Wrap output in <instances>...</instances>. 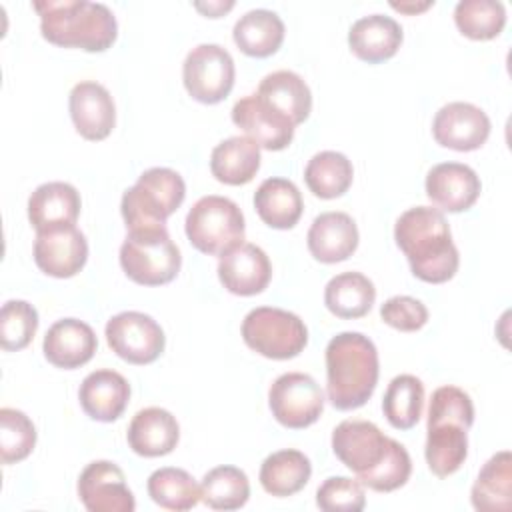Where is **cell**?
Masks as SVG:
<instances>
[{
	"label": "cell",
	"instance_id": "44dd1931",
	"mask_svg": "<svg viewBox=\"0 0 512 512\" xmlns=\"http://www.w3.org/2000/svg\"><path fill=\"white\" fill-rule=\"evenodd\" d=\"M82 410L98 422L118 420L130 400V384L116 370H94L90 372L78 390Z\"/></svg>",
	"mask_w": 512,
	"mask_h": 512
},
{
	"label": "cell",
	"instance_id": "9c48e42d",
	"mask_svg": "<svg viewBox=\"0 0 512 512\" xmlns=\"http://www.w3.org/2000/svg\"><path fill=\"white\" fill-rule=\"evenodd\" d=\"M234 76V60L220 44L194 46L182 64L184 88L202 104L222 102L232 92Z\"/></svg>",
	"mask_w": 512,
	"mask_h": 512
},
{
	"label": "cell",
	"instance_id": "9a60e30c",
	"mask_svg": "<svg viewBox=\"0 0 512 512\" xmlns=\"http://www.w3.org/2000/svg\"><path fill=\"white\" fill-rule=\"evenodd\" d=\"M70 118L76 132L86 140H104L116 124V106L110 92L94 82H78L70 90Z\"/></svg>",
	"mask_w": 512,
	"mask_h": 512
},
{
	"label": "cell",
	"instance_id": "5bb4252c",
	"mask_svg": "<svg viewBox=\"0 0 512 512\" xmlns=\"http://www.w3.org/2000/svg\"><path fill=\"white\" fill-rule=\"evenodd\" d=\"M88 260L86 236L76 226H62L36 232L34 262L54 278L76 276Z\"/></svg>",
	"mask_w": 512,
	"mask_h": 512
},
{
	"label": "cell",
	"instance_id": "ab89813d",
	"mask_svg": "<svg viewBox=\"0 0 512 512\" xmlns=\"http://www.w3.org/2000/svg\"><path fill=\"white\" fill-rule=\"evenodd\" d=\"M316 504L326 512H360L366 506V494L358 480L330 476L318 486Z\"/></svg>",
	"mask_w": 512,
	"mask_h": 512
},
{
	"label": "cell",
	"instance_id": "277c9868",
	"mask_svg": "<svg viewBox=\"0 0 512 512\" xmlns=\"http://www.w3.org/2000/svg\"><path fill=\"white\" fill-rule=\"evenodd\" d=\"M378 350L360 332H340L326 346V392L338 410H356L378 384Z\"/></svg>",
	"mask_w": 512,
	"mask_h": 512
},
{
	"label": "cell",
	"instance_id": "f1b7e54d",
	"mask_svg": "<svg viewBox=\"0 0 512 512\" xmlns=\"http://www.w3.org/2000/svg\"><path fill=\"white\" fill-rule=\"evenodd\" d=\"M236 46L254 58L272 56L284 40V22L282 18L266 8L248 10L240 16L232 30Z\"/></svg>",
	"mask_w": 512,
	"mask_h": 512
},
{
	"label": "cell",
	"instance_id": "d6a6232c",
	"mask_svg": "<svg viewBox=\"0 0 512 512\" xmlns=\"http://www.w3.org/2000/svg\"><path fill=\"white\" fill-rule=\"evenodd\" d=\"M354 178V168L348 156L336 150H322L314 154L306 168L304 180L308 190L324 200H332L342 196Z\"/></svg>",
	"mask_w": 512,
	"mask_h": 512
},
{
	"label": "cell",
	"instance_id": "30bf717a",
	"mask_svg": "<svg viewBox=\"0 0 512 512\" xmlns=\"http://www.w3.org/2000/svg\"><path fill=\"white\" fill-rule=\"evenodd\" d=\"M268 406L282 426L300 430L320 418L324 410V392L310 374L286 372L272 382L268 390Z\"/></svg>",
	"mask_w": 512,
	"mask_h": 512
},
{
	"label": "cell",
	"instance_id": "d590c367",
	"mask_svg": "<svg viewBox=\"0 0 512 512\" xmlns=\"http://www.w3.org/2000/svg\"><path fill=\"white\" fill-rule=\"evenodd\" d=\"M250 498V482L236 466H216L208 470L200 484V500L212 510H238Z\"/></svg>",
	"mask_w": 512,
	"mask_h": 512
},
{
	"label": "cell",
	"instance_id": "d6986e66",
	"mask_svg": "<svg viewBox=\"0 0 512 512\" xmlns=\"http://www.w3.org/2000/svg\"><path fill=\"white\" fill-rule=\"evenodd\" d=\"M254 94L264 106H268L272 112L286 118L294 126L302 124L310 116V88L304 78L292 70H276L266 74Z\"/></svg>",
	"mask_w": 512,
	"mask_h": 512
},
{
	"label": "cell",
	"instance_id": "7c38bea8",
	"mask_svg": "<svg viewBox=\"0 0 512 512\" xmlns=\"http://www.w3.org/2000/svg\"><path fill=\"white\" fill-rule=\"evenodd\" d=\"M78 496L88 512H132L136 508L124 472L110 460H94L80 472Z\"/></svg>",
	"mask_w": 512,
	"mask_h": 512
},
{
	"label": "cell",
	"instance_id": "4316f807",
	"mask_svg": "<svg viewBox=\"0 0 512 512\" xmlns=\"http://www.w3.org/2000/svg\"><path fill=\"white\" fill-rule=\"evenodd\" d=\"M254 208L264 224L276 230L294 228L302 216L304 202L298 186L286 178H266L254 192Z\"/></svg>",
	"mask_w": 512,
	"mask_h": 512
},
{
	"label": "cell",
	"instance_id": "ffe728a7",
	"mask_svg": "<svg viewBox=\"0 0 512 512\" xmlns=\"http://www.w3.org/2000/svg\"><path fill=\"white\" fill-rule=\"evenodd\" d=\"M232 122L260 148L284 150L294 138V124L264 106L256 94L240 98L232 108Z\"/></svg>",
	"mask_w": 512,
	"mask_h": 512
},
{
	"label": "cell",
	"instance_id": "b9f144b4",
	"mask_svg": "<svg viewBox=\"0 0 512 512\" xmlns=\"http://www.w3.org/2000/svg\"><path fill=\"white\" fill-rule=\"evenodd\" d=\"M198 10H202L206 16H210V18H218L222 12H226V10H230L232 6H234V2H208V4H200V2H196L194 4Z\"/></svg>",
	"mask_w": 512,
	"mask_h": 512
},
{
	"label": "cell",
	"instance_id": "60d3db41",
	"mask_svg": "<svg viewBox=\"0 0 512 512\" xmlns=\"http://www.w3.org/2000/svg\"><path fill=\"white\" fill-rule=\"evenodd\" d=\"M380 318L400 332H416L428 322V308L412 296H392L380 306Z\"/></svg>",
	"mask_w": 512,
	"mask_h": 512
},
{
	"label": "cell",
	"instance_id": "7402d4cb",
	"mask_svg": "<svg viewBox=\"0 0 512 512\" xmlns=\"http://www.w3.org/2000/svg\"><path fill=\"white\" fill-rule=\"evenodd\" d=\"M306 240L318 262L336 264L358 248V226L346 212H322L312 220Z\"/></svg>",
	"mask_w": 512,
	"mask_h": 512
},
{
	"label": "cell",
	"instance_id": "1f68e13d",
	"mask_svg": "<svg viewBox=\"0 0 512 512\" xmlns=\"http://www.w3.org/2000/svg\"><path fill=\"white\" fill-rule=\"evenodd\" d=\"M376 300L372 280L360 272H342L328 280L324 288L326 308L344 320L362 318L370 312Z\"/></svg>",
	"mask_w": 512,
	"mask_h": 512
},
{
	"label": "cell",
	"instance_id": "4dcf8cb0",
	"mask_svg": "<svg viewBox=\"0 0 512 512\" xmlns=\"http://www.w3.org/2000/svg\"><path fill=\"white\" fill-rule=\"evenodd\" d=\"M310 476L312 464L308 456L292 448L266 456L260 466V484L276 498H286L300 492L308 484Z\"/></svg>",
	"mask_w": 512,
	"mask_h": 512
},
{
	"label": "cell",
	"instance_id": "2e32d148",
	"mask_svg": "<svg viewBox=\"0 0 512 512\" xmlns=\"http://www.w3.org/2000/svg\"><path fill=\"white\" fill-rule=\"evenodd\" d=\"M482 190L478 174L460 162H442L426 176V196L444 212H464L472 208Z\"/></svg>",
	"mask_w": 512,
	"mask_h": 512
},
{
	"label": "cell",
	"instance_id": "3957f363",
	"mask_svg": "<svg viewBox=\"0 0 512 512\" xmlns=\"http://www.w3.org/2000/svg\"><path fill=\"white\" fill-rule=\"evenodd\" d=\"M32 8L40 16L42 36L56 46L104 52L118 36L116 16L100 2L36 0Z\"/></svg>",
	"mask_w": 512,
	"mask_h": 512
},
{
	"label": "cell",
	"instance_id": "cb8c5ba5",
	"mask_svg": "<svg viewBox=\"0 0 512 512\" xmlns=\"http://www.w3.org/2000/svg\"><path fill=\"white\" fill-rule=\"evenodd\" d=\"M128 446L146 458H158L170 454L180 438V426L176 418L158 406L138 410L128 426Z\"/></svg>",
	"mask_w": 512,
	"mask_h": 512
},
{
	"label": "cell",
	"instance_id": "74e56055",
	"mask_svg": "<svg viewBox=\"0 0 512 512\" xmlns=\"http://www.w3.org/2000/svg\"><path fill=\"white\" fill-rule=\"evenodd\" d=\"M36 446V428L32 420L16 408L0 410V452L2 464H14L30 456Z\"/></svg>",
	"mask_w": 512,
	"mask_h": 512
},
{
	"label": "cell",
	"instance_id": "6da1fadb",
	"mask_svg": "<svg viewBox=\"0 0 512 512\" xmlns=\"http://www.w3.org/2000/svg\"><path fill=\"white\" fill-rule=\"evenodd\" d=\"M332 450L374 492L398 490L412 474L408 450L368 420H342L332 430Z\"/></svg>",
	"mask_w": 512,
	"mask_h": 512
},
{
	"label": "cell",
	"instance_id": "8d00e7d4",
	"mask_svg": "<svg viewBox=\"0 0 512 512\" xmlns=\"http://www.w3.org/2000/svg\"><path fill=\"white\" fill-rule=\"evenodd\" d=\"M454 22L472 40H492L506 24V8L498 0H460L454 8Z\"/></svg>",
	"mask_w": 512,
	"mask_h": 512
},
{
	"label": "cell",
	"instance_id": "836d02e7",
	"mask_svg": "<svg viewBox=\"0 0 512 512\" xmlns=\"http://www.w3.org/2000/svg\"><path fill=\"white\" fill-rule=\"evenodd\" d=\"M424 408V384L412 374H400L390 380L384 398L382 410L390 426L398 430H410L418 424Z\"/></svg>",
	"mask_w": 512,
	"mask_h": 512
},
{
	"label": "cell",
	"instance_id": "7a4b0ae2",
	"mask_svg": "<svg viewBox=\"0 0 512 512\" xmlns=\"http://www.w3.org/2000/svg\"><path fill=\"white\" fill-rule=\"evenodd\" d=\"M394 240L416 278L442 284L456 274L458 248L452 242L448 220L438 208L414 206L402 212L394 226Z\"/></svg>",
	"mask_w": 512,
	"mask_h": 512
},
{
	"label": "cell",
	"instance_id": "4fadbf2b",
	"mask_svg": "<svg viewBox=\"0 0 512 512\" xmlns=\"http://www.w3.org/2000/svg\"><path fill=\"white\" fill-rule=\"evenodd\" d=\"M434 140L450 150H478L490 136L488 114L470 102H448L432 120Z\"/></svg>",
	"mask_w": 512,
	"mask_h": 512
},
{
	"label": "cell",
	"instance_id": "f35d334b",
	"mask_svg": "<svg viewBox=\"0 0 512 512\" xmlns=\"http://www.w3.org/2000/svg\"><path fill=\"white\" fill-rule=\"evenodd\" d=\"M38 330V312L26 300H8L0 312V344L14 352L26 348Z\"/></svg>",
	"mask_w": 512,
	"mask_h": 512
},
{
	"label": "cell",
	"instance_id": "484cf974",
	"mask_svg": "<svg viewBox=\"0 0 512 512\" xmlns=\"http://www.w3.org/2000/svg\"><path fill=\"white\" fill-rule=\"evenodd\" d=\"M424 456L432 474L446 478L454 474L468 456V428L456 420H436L426 426Z\"/></svg>",
	"mask_w": 512,
	"mask_h": 512
},
{
	"label": "cell",
	"instance_id": "52a82bcc",
	"mask_svg": "<svg viewBox=\"0 0 512 512\" xmlns=\"http://www.w3.org/2000/svg\"><path fill=\"white\" fill-rule=\"evenodd\" d=\"M190 244L210 256H224L244 242V214L226 196H202L186 214Z\"/></svg>",
	"mask_w": 512,
	"mask_h": 512
},
{
	"label": "cell",
	"instance_id": "8992f818",
	"mask_svg": "<svg viewBox=\"0 0 512 512\" xmlns=\"http://www.w3.org/2000/svg\"><path fill=\"white\" fill-rule=\"evenodd\" d=\"M182 256L166 226L128 230L120 246V266L130 280L142 286H162L180 272Z\"/></svg>",
	"mask_w": 512,
	"mask_h": 512
},
{
	"label": "cell",
	"instance_id": "e575fe53",
	"mask_svg": "<svg viewBox=\"0 0 512 512\" xmlns=\"http://www.w3.org/2000/svg\"><path fill=\"white\" fill-rule=\"evenodd\" d=\"M148 496L162 508L184 512L200 502V486L194 476L182 468L166 466L148 476Z\"/></svg>",
	"mask_w": 512,
	"mask_h": 512
},
{
	"label": "cell",
	"instance_id": "d4e9b609",
	"mask_svg": "<svg viewBox=\"0 0 512 512\" xmlns=\"http://www.w3.org/2000/svg\"><path fill=\"white\" fill-rule=\"evenodd\" d=\"M350 50L368 64H378L392 58L402 44L400 24L384 14L358 18L348 32Z\"/></svg>",
	"mask_w": 512,
	"mask_h": 512
},
{
	"label": "cell",
	"instance_id": "f546056e",
	"mask_svg": "<svg viewBox=\"0 0 512 512\" xmlns=\"http://www.w3.org/2000/svg\"><path fill=\"white\" fill-rule=\"evenodd\" d=\"M472 506L480 512H508L512 506V456L494 454L480 470L472 492Z\"/></svg>",
	"mask_w": 512,
	"mask_h": 512
},
{
	"label": "cell",
	"instance_id": "5b68a950",
	"mask_svg": "<svg viewBox=\"0 0 512 512\" xmlns=\"http://www.w3.org/2000/svg\"><path fill=\"white\" fill-rule=\"evenodd\" d=\"M186 196V184L182 176L164 166L144 170L134 186L122 194L120 212L128 230L166 226L170 214H174Z\"/></svg>",
	"mask_w": 512,
	"mask_h": 512
},
{
	"label": "cell",
	"instance_id": "ac0fdd59",
	"mask_svg": "<svg viewBox=\"0 0 512 512\" xmlns=\"http://www.w3.org/2000/svg\"><path fill=\"white\" fill-rule=\"evenodd\" d=\"M98 348L94 330L78 318H62L54 322L42 342L44 356L50 364L74 370L92 360Z\"/></svg>",
	"mask_w": 512,
	"mask_h": 512
},
{
	"label": "cell",
	"instance_id": "603a6c76",
	"mask_svg": "<svg viewBox=\"0 0 512 512\" xmlns=\"http://www.w3.org/2000/svg\"><path fill=\"white\" fill-rule=\"evenodd\" d=\"M82 200L68 182L40 184L28 198V220L36 232L74 226L80 216Z\"/></svg>",
	"mask_w": 512,
	"mask_h": 512
},
{
	"label": "cell",
	"instance_id": "83f0119b",
	"mask_svg": "<svg viewBox=\"0 0 512 512\" xmlns=\"http://www.w3.org/2000/svg\"><path fill=\"white\" fill-rule=\"evenodd\" d=\"M260 168V146L248 136L222 140L210 154L212 176L230 186L248 184Z\"/></svg>",
	"mask_w": 512,
	"mask_h": 512
},
{
	"label": "cell",
	"instance_id": "ba28073f",
	"mask_svg": "<svg viewBox=\"0 0 512 512\" xmlns=\"http://www.w3.org/2000/svg\"><path fill=\"white\" fill-rule=\"evenodd\" d=\"M242 338L248 348L264 358L288 360L304 350L308 344V330L294 312L260 306L244 316Z\"/></svg>",
	"mask_w": 512,
	"mask_h": 512
},
{
	"label": "cell",
	"instance_id": "7bdbcfd3",
	"mask_svg": "<svg viewBox=\"0 0 512 512\" xmlns=\"http://www.w3.org/2000/svg\"><path fill=\"white\" fill-rule=\"evenodd\" d=\"M434 2H422V4H404V2H392V8L400 10V12H406V14H414V12H420V10H426L430 8Z\"/></svg>",
	"mask_w": 512,
	"mask_h": 512
},
{
	"label": "cell",
	"instance_id": "8fae6325",
	"mask_svg": "<svg viewBox=\"0 0 512 512\" xmlns=\"http://www.w3.org/2000/svg\"><path fill=\"white\" fill-rule=\"evenodd\" d=\"M106 342L122 360L150 364L164 352L166 336L152 316L126 310L106 322Z\"/></svg>",
	"mask_w": 512,
	"mask_h": 512
},
{
	"label": "cell",
	"instance_id": "e0dca14e",
	"mask_svg": "<svg viewBox=\"0 0 512 512\" xmlns=\"http://www.w3.org/2000/svg\"><path fill=\"white\" fill-rule=\"evenodd\" d=\"M218 278L228 292L236 296H254L266 290L272 278V264L260 246L242 242L220 256Z\"/></svg>",
	"mask_w": 512,
	"mask_h": 512
}]
</instances>
